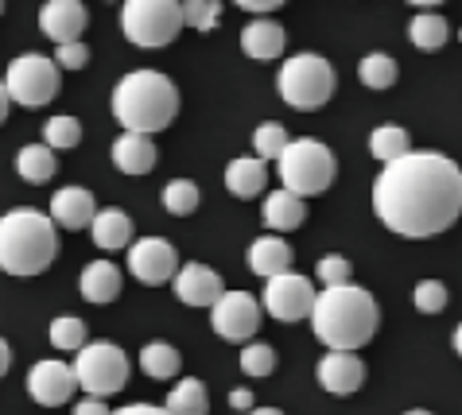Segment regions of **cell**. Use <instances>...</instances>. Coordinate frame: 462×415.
I'll list each match as a JSON object with an SVG mask.
<instances>
[{
	"mask_svg": "<svg viewBox=\"0 0 462 415\" xmlns=\"http://www.w3.org/2000/svg\"><path fill=\"white\" fill-rule=\"evenodd\" d=\"M168 408L171 415H210V396H207V384L195 381V377H183L175 388H171V396H168Z\"/></svg>",
	"mask_w": 462,
	"mask_h": 415,
	"instance_id": "obj_27",
	"label": "cell"
},
{
	"mask_svg": "<svg viewBox=\"0 0 462 415\" xmlns=\"http://www.w3.org/2000/svg\"><path fill=\"white\" fill-rule=\"evenodd\" d=\"M59 253V226L51 214L16 206L0 217V272L8 276H40Z\"/></svg>",
	"mask_w": 462,
	"mask_h": 415,
	"instance_id": "obj_4",
	"label": "cell"
},
{
	"mask_svg": "<svg viewBox=\"0 0 462 415\" xmlns=\"http://www.w3.org/2000/svg\"><path fill=\"white\" fill-rule=\"evenodd\" d=\"M113 163L125 175H148L156 167V144L144 133H121L113 140Z\"/></svg>",
	"mask_w": 462,
	"mask_h": 415,
	"instance_id": "obj_18",
	"label": "cell"
},
{
	"mask_svg": "<svg viewBox=\"0 0 462 415\" xmlns=\"http://www.w3.org/2000/svg\"><path fill=\"white\" fill-rule=\"evenodd\" d=\"M163 206H168V214H175V217H190L199 210V187L190 183V179H175V183H168V190H163Z\"/></svg>",
	"mask_w": 462,
	"mask_h": 415,
	"instance_id": "obj_34",
	"label": "cell"
},
{
	"mask_svg": "<svg viewBox=\"0 0 462 415\" xmlns=\"http://www.w3.org/2000/svg\"><path fill=\"white\" fill-rule=\"evenodd\" d=\"M74 415H113V411L106 408V400L86 396V400H79V404H74Z\"/></svg>",
	"mask_w": 462,
	"mask_h": 415,
	"instance_id": "obj_40",
	"label": "cell"
},
{
	"mask_svg": "<svg viewBox=\"0 0 462 415\" xmlns=\"http://www.w3.org/2000/svg\"><path fill=\"white\" fill-rule=\"evenodd\" d=\"M140 369H144V377H152V381H175L179 369H183V357H179V349L168 342H148L140 349Z\"/></svg>",
	"mask_w": 462,
	"mask_h": 415,
	"instance_id": "obj_26",
	"label": "cell"
},
{
	"mask_svg": "<svg viewBox=\"0 0 462 415\" xmlns=\"http://www.w3.org/2000/svg\"><path fill=\"white\" fill-rule=\"evenodd\" d=\"M210 327L226 342H253V334L261 330V303L249 291H226L210 307Z\"/></svg>",
	"mask_w": 462,
	"mask_h": 415,
	"instance_id": "obj_11",
	"label": "cell"
},
{
	"mask_svg": "<svg viewBox=\"0 0 462 415\" xmlns=\"http://www.w3.org/2000/svg\"><path fill=\"white\" fill-rule=\"evenodd\" d=\"M55 148H47V144H28V148H20L16 155V171L23 183H32V187H43L47 179H55Z\"/></svg>",
	"mask_w": 462,
	"mask_h": 415,
	"instance_id": "obj_25",
	"label": "cell"
},
{
	"mask_svg": "<svg viewBox=\"0 0 462 415\" xmlns=\"http://www.w3.org/2000/svg\"><path fill=\"white\" fill-rule=\"evenodd\" d=\"M51 346L55 349H67V354H79L86 346V322L74 318V315H59L51 322Z\"/></svg>",
	"mask_w": 462,
	"mask_h": 415,
	"instance_id": "obj_33",
	"label": "cell"
},
{
	"mask_svg": "<svg viewBox=\"0 0 462 415\" xmlns=\"http://www.w3.org/2000/svg\"><path fill=\"white\" fill-rule=\"evenodd\" d=\"M315 338L327 349H350L357 354L362 346L374 342L381 327L377 300L357 283H342V288H323L311 310Z\"/></svg>",
	"mask_w": 462,
	"mask_h": 415,
	"instance_id": "obj_2",
	"label": "cell"
},
{
	"mask_svg": "<svg viewBox=\"0 0 462 415\" xmlns=\"http://www.w3.org/2000/svg\"><path fill=\"white\" fill-rule=\"evenodd\" d=\"M43 144H47V148H55V152L79 148V144H82V124H79V116H70V113L51 116L47 128H43Z\"/></svg>",
	"mask_w": 462,
	"mask_h": 415,
	"instance_id": "obj_31",
	"label": "cell"
},
{
	"mask_svg": "<svg viewBox=\"0 0 462 415\" xmlns=\"http://www.w3.org/2000/svg\"><path fill=\"white\" fill-rule=\"evenodd\" d=\"M412 300H416V310H423V315H439L447 307V288L439 280H420Z\"/></svg>",
	"mask_w": 462,
	"mask_h": 415,
	"instance_id": "obj_37",
	"label": "cell"
},
{
	"mask_svg": "<svg viewBox=\"0 0 462 415\" xmlns=\"http://www.w3.org/2000/svg\"><path fill=\"white\" fill-rule=\"evenodd\" d=\"M307 222V206L300 194H291V190H273L264 198V226L273 229V233H291V229H300Z\"/></svg>",
	"mask_w": 462,
	"mask_h": 415,
	"instance_id": "obj_22",
	"label": "cell"
},
{
	"mask_svg": "<svg viewBox=\"0 0 462 415\" xmlns=\"http://www.w3.org/2000/svg\"><path fill=\"white\" fill-rule=\"evenodd\" d=\"M276 171L284 179V190L300 194V198H315V194H323L330 183H335L338 163H335V152H330L323 140L300 136L280 152Z\"/></svg>",
	"mask_w": 462,
	"mask_h": 415,
	"instance_id": "obj_5",
	"label": "cell"
},
{
	"mask_svg": "<svg viewBox=\"0 0 462 415\" xmlns=\"http://www.w3.org/2000/svg\"><path fill=\"white\" fill-rule=\"evenodd\" d=\"M171 283H175L179 303H187V307H214L226 295L222 276H217L214 268H207V264H195V261L179 268Z\"/></svg>",
	"mask_w": 462,
	"mask_h": 415,
	"instance_id": "obj_16",
	"label": "cell"
},
{
	"mask_svg": "<svg viewBox=\"0 0 462 415\" xmlns=\"http://www.w3.org/2000/svg\"><path fill=\"white\" fill-rule=\"evenodd\" d=\"M455 354L462 357V322H458V327H455Z\"/></svg>",
	"mask_w": 462,
	"mask_h": 415,
	"instance_id": "obj_47",
	"label": "cell"
},
{
	"mask_svg": "<svg viewBox=\"0 0 462 415\" xmlns=\"http://www.w3.org/2000/svg\"><path fill=\"white\" fill-rule=\"evenodd\" d=\"M86 5L82 0H47V5L40 8V28L43 35L51 39V43H74V39H82L86 32Z\"/></svg>",
	"mask_w": 462,
	"mask_h": 415,
	"instance_id": "obj_15",
	"label": "cell"
},
{
	"mask_svg": "<svg viewBox=\"0 0 462 415\" xmlns=\"http://www.w3.org/2000/svg\"><path fill=\"white\" fill-rule=\"evenodd\" d=\"M319 384L330 396H354L365 384V361L350 349H327V357L319 361Z\"/></svg>",
	"mask_w": 462,
	"mask_h": 415,
	"instance_id": "obj_14",
	"label": "cell"
},
{
	"mask_svg": "<svg viewBox=\"0 0 462 415\" xmlns=\"http://www.w3.org/2000/svg\"><path fill=\"white\" fill-rule=\"evenodd\" d=\"M404 415H431V411H420V408H416V411H404Z\"/></svg>",
	"mask_w": 462,
	"mask_h": 415,
	"instance_id": "obj_49",
	"label": "cell"
},
{
	"mask_svg": "<svg viewBox=\"0 0 462 415\" xmlns=\"http://www.w3.org/2000/svg\"><path fill=\"white\" fill-rule=\"evenodd\" d=\"M369 152H374V160H381V163H396L401 155L412 152V140H408L401 124H381V128H374V136H369Z\"/></svg>",
	"mask_w": 462,
	"mask_h": 415,
	"instance_id": "obj_29",
	"label": "cell"
},
{
	"mask_svg": "<svg viewBox=\"0 0 462 415\" xmlns=\"http://www.w3.org/2000/svg\"><path fill=\"white\" fill-rule=\"evenodd\" d=\"M55 62H59V70H82L86 62H89V47L82 43V39H74V43H62L55 51Z\"/></svg>",
	"mask_w": 462,
	"mask_h": 415,
	"instance_id": "obj_39",
	"label": "cell"
},
{
	"mask_svg": "<svg viewBox=\"0 0 462 415\" xmlns=\"http://www.w3.org/2000/svg\"><path fill=\"white\" fill-rule=\"evenodd\" d=\"M273 369H276V349L273 346H264V342L241 346V373H245V377L261 381V377H273Z\"/></svg>",
	"mask_w": 462,
	"mask_h": 415,
	"instance_id": "obj_32",
	"label": "cell"
},
{
	"mask_svg": "<svg viewBox=\"0 0 462 415\" xmlns=\"http://www.w3.org/2000/svg\"><path fill=\"white\" fill-rule=\"evenodd\" d=\"M249 268L256 272V276H264V280H273L280 276V272H288L291 261H295V253H291V244L284 237H256L249 244Z\"/></svg>",
	"mask_w": 462,
	"mask_h": 415,
	"instance_id": "obj_21",
	"label": "cell"
},
{
	"mask_svg": "<svg viewBox=\"0 0 462 415\" xmlns=\"http://www.w3.org/2000/svg\"><path fill=\"white\" fill-rule=\"evenodd\" d=\"M89 233H94L97 249H106V253L128 249V244H133V217H128L125 210H97Z\"/></svg>",
	"mask_w": 462,
	"mask_h": 415,
	"instance_id": "obj_24",
	"label": "cell"
},
{
	"mask_svg": "<svg viewBox=\"0 0 462 415\" xmlns=\"http://www.w3.org/2000/svg\"><path fill=\"white\" fill-rule=\"evenodd\" d=\"M8 109H12V94H8V86L0 82V124L8 121Z\"/></svg>",
	"mask_w": 462,
	"mask_h": 415,
	"instance_id": "obj_44",
	"label": "cell"
},
{
	"mask_svg": "<svg viewBox=\"0 0 462 415\" xmlns=\"http://www.w3.org/2000/svg\"><path fill=\"white\" fill-rule=\"evenodd\" d=\"M249 415H284V411H276V408H253Z\"/></svg>",
	"mask_w": 462,
	"mask_h": 415,
	"instance_id": "obj_48",
	"label": "cell"
},
{
	"mask_svg": "<svg viewBox=\"0 0 462 415\" xmlns=\"http://www.w3.org/2000/svg\"><path fill=\"white\" fill-rule=\"evenodd\" d=\"M229 404L249 415L253 411V392H249V388H234V392H229Z\"/></svg>",
	"mask_w": 462,
	"mask_h": 415,
	"instance_id": "obj_43",
	"label": "cell"
},
{
	"mask_svg": "<svg viewBox=\"0 0 462 415\" xmlns=\"http://www.w3.org/2000/svg\"><path fill=\"white\" fill-rule=\"evenodd\" d=\"M315 288L311 280L300 276V272H280L264 283V310L273 315L276 322H300V318H311L315 310Z\"/></svg>",
	"mask_w": 462,
	"mask_h": 415,
	"instance_id": "obj_10",
	"label": "cell"
},
{
	"mask_svg": "<svg viewBox=\"0 0 462 415\" xmlns=\"http://www.w3.org/2000/svg\"><path fill=\"white\" fill-rule=\"evenodd\" d=\"M396 74H401V67H396V59L384 55V51H374V55H365L357 62V78H362V86H369V89H389L396 82Z\"/></svg>",
	"mask_w": 462,
	"mask_h": 415,
	"instance_id": "obj_30",
	"label": "cell"
},
{
	"mask_svg": "<svg viewBox=\"0 0 462 415\" xmlns=\"http://www.w3.org/2000/svg\"><path fill=\"white\" fill-rule=\"evenodd\" d=\"M74 373H79V388L86 396L106 400L128 384V357L113 342H86L74 361Z\"/></svg>",
	"mask_w": 462,
	"mask_h": 415,
	"instance_id": "obj_8",
	"label": "cell"
},
{
	"mask_svg": "<svg viewBox=\"0 0 462 415\" xmlns=\"http://www.w3.org/2000/svg\"><path fill=\"white\" fill-rule=\"evenodd\" d=\"M8 365H12V349H8V342L0 338V377L8 373Z\"/></svg>",
	"mask_w": 462,
	"mask_h": 415,
	"instance_id": "obj_45",
	"label": "cell"
},
{
	"mask_svg": "<svg viewBox=\"0 0 462 415\" xmlns=\"http://www.w3.org/2000/svg\"><path fill=\"white\" fill-rule=\"evenodd\" d=\"M97 217V206H94V194L86 187H62L51 194V222L62 226V229H89Z\"/></svg>",
	"mask_w": 462,
	"mask_h": 415,
	"instance_id": "obj_17",
	"label": "cell"
},
{
	"mask_svg": "<svg viewBox=\"0 0 462 415\" xmlns=\"http://www.w3.org/2000/svg\"><path fill=\"white\" fill-rule=\"evenodd\" d=\"M222 16V0H183V20L195 32H214Z\"/></svg>",
	"mask_w": 462,
	"mask_h": 415,
	"instance_id": "obj_36",
	"label": "cell"
},
{
	"mask_svg": "<svg viewBox=\"0 0 462 415\" xmlns=\"http://www.w3.org/2000/svg\"><path fill=\"white\" fill-rule=\"evenodd\" d=\"M291 144V136L284 133V124H261L253 133V148H256V160H280V152Z\"/></svg>",
	"mask_w": 462,
	"mask_h": 415,
	"instance_id": "obj_35",
	"label": "cell"
},
{
	"mask_svg": "<svg viewBox=\"0 0 462 415\" xmlns=\"http://www.w3.org/2000/svg\"><path fill=\"white\" fill-rule=\"evenodd\" d=\"M276 89L291 109H303V113L323 109L330 94H335V67L323 55H315V51L291 55L284 59V67L276 74Z\"/></svg>",
	"mask_w": 462,
	"mask_h": 415,
	"instance_id": "obj_6",
	"label": "cell"
},
{
	"mask_svg": "<svg viewBox=\"0 0 462 415\" xmlns=\"http://www.w3.org/2000/svg\"><path fill=\"white\" fill-rule=\"evenodd\" d=\"M408 39H412V47H420V51H439L447 39H451V28H447V20L439 12L423 8L420 16L408 23Z\"/></svg>",
	"mask_w": 462,
	"mask_h": 415,
	"instance_id": "obj_28",
	"label": "cell"
},
{
	"mask_svg": "<svg viewBox=\"0 0 462 415\" xmlns=\"http://www.w3.org/2000/svg\"><path fill=\"white\" fill-rule=\"evenodd\" d=\"M0 12H5V0H0Z\"/></svg>",
	"mask_w": 462,
	"mask_h": 415,
	"instance_id": "obj_50",
	"label": "cell"
},
{
	"mask_svg": "<svg viewBox=\"0 0 462 415\" xmlns=\"http://www.w3.org/2000/svg\"><path fill=\"white\" fill-rule=\"evenodd\" d=\"M113 415H171L168 408H156V404H128V408H117Z\"/></svg>",
	"mask_w": 462,
	"mask_h": 415,
	"instance_id": "obj_42",
	"label": "cell"
},
{
	"mask_svg": "<svg viewBox=\"0 0 462 415\" xmlns=\"http://www.w3.org/2000/svg\"><path fill=\"white\" fill-rule=\"evenodd\" d=\"M374 210L401 237H435L462 214V167L439 152H408L377 175Z\"/></svg>",
	"mask_w": 462,
	"mask_h": 415,
	"instance_id": "obj_1",
	"label": "cell"
},
{
	"mask_svg": "<svg viewBox=\"0 0 462 415\" xmlns=\"http://www.w3.org/2000/svg\"><path fill=\"white\" fill-rule=\"evenodd\" d=\"M79 392V373L62 361H35L28 369V396L43 408H59Z\"/></svg>",
	"mask_w": 462,
	"mask_h": 415,
	"instance_id": "obj_13",
	"label": "cell"
},
{
	"mask_svg": "<svg viewBox=\"0 0 462 415\" xmlns=\"http://www.w3.org/2000/svg\"><path fill=\"white\" fill-rule=\"evenodd\" d=\"M59 62L47 59V55H16L8 62V74H5V86L16 106L23 109H40L51 106L59 94Z\"/></svg>",
	"mask_w": 462,
	"mask_h": 415,
	"instance_id": "obj_9",
	"label": "cell"
},
{
	"mask_svg": "<svg viewBox=\"0 0 462 415\" xmlns=\"http://www.w3.org/2000/svg\"><path fill=\"white\" fill-rule=\"evenodd\" d=\"M408 5H416V8H435V5H443V0H408Z\"/></svg>",
	"mask_w": 462,
	"mask_h": 415,
	"instance_id": "obj_46",
	"label": "cell"
},
{
	"mask_svg": "<svg viewBox=\"0 0 462 415\" xmlns=\"http://www.w3.org/2000/svg\"><path fill=\"white\" fill-rule=\"evenodd\" d=\"M179 268L183 264H179V253L171 249V241L144 237V241L128 244V272H133L140 283H148V288H160V283L175 280Z\"/></svg>",
	"mask_w": 462,
	"mask_h": 415,
	"instance_id": "obj_12",
	"label": "cell"
},
{
	"mask_svg": "<svg viewBox=\"0 0 462 415\" xmlns=\"http://www.w3.org/2000/svg\"><path fill=\"white\" fill-rule=\"evenodd\" d=\"M79 288H82V300L86 303L106 307V303H113L121 295V268L113 264V261H89L82 268Z\"/></svg>",
	"mask_w": 462,
	"mask_h": 415,
	"instance_id": "obj_19",
	"label": "cell"
},
{
	"mask_svg": "<svg viewBox=\"0 0 462 415\" xmlns=\"http://www.w3.org/2000/svg\"><path fill=\"white\" fill-rule=\"evenodd\" d=\"M268 183V167L264 160H253V155H241V160H229L226 167V187L234 198H256Z\"/></svg>",
	"mask_w": 462,
	"mask_h": 415,
	"instance_id": "obj_23",
	"label": "cell"
},
{
	"mask_svg": "<svg viewBox=\"0 0 462 415\" xmlns=\"http://www.w3.org/2000/svg\"><path fill=\"white\" fill-rule=\"evenodd\" d=\"M315 276L323 280V288H342V283H350L354 264L346 261V256H323L319 268H315Z\"/></svg>",
	"mask_w": 462,
	"mask_h": 415,
	"instance_id": "obj_38",
	"label": "cell"
},
{
	"mask_svg": "<svg viewBox=\"0 0 462 415\" xmlns=\"http://www.w3.org/2000/svg\"><path fill=\"white\" fill-rule=\"evenodd\" d=\"M179 113V89L160 70H133L113 89V116L125 133H163Z\"/></svg>",
	"mask_w": 462,
	"mask_h": 415,
	"instance_id": "obj_3",
	"label": "cell"
},
{
	"mask_svg": "<svg viewBox=\"0 0 462 415\" xmlns=\"http://www.w3.org/2000/svg\"><path fill=\"white\" fill-rule=\"evenodd\" d=\"M284 47H288V32L280 28L276 20H253L241 28V51H245L249 59H276V55H284Z\"/></svg>",
	"mask_w": 462,
	"mask_h": 415,
	"instance_id": "obj_20",
	"label": "cell"
},
{
	"mask_svg": "<svg viewBox=\"0 0 462 415\" xmlns=\"http://www.w3.org/2000/svg\"><path fill=\"white\" fill-rule=\"evenodd\" d=\"M237 8H245V12H256V16H264V12H276L280 5H288V0H234Z\"/></svg>",
	"mask_w": 462,
	"mask_h": 415,
	"instance_id": "obj_41",
	"label": "cell"
},
{
	"mask_svg": "<svg viewBox=\"0 0 462 415\" xmlns=\"http://www.w3.org/2000/svg\"><path fill=\"white\" fill-rule=\"evenodd\" d=\"M121 28L128 35V43L160 51L179 39V32L187 28L183 5L179 0H125L121 8Z\"/></svg>",
	"mask_w": 462,
	"mask_h": 415,
	"instance_id": "obj_7",
	"label": "cell"
}]
</instances>
